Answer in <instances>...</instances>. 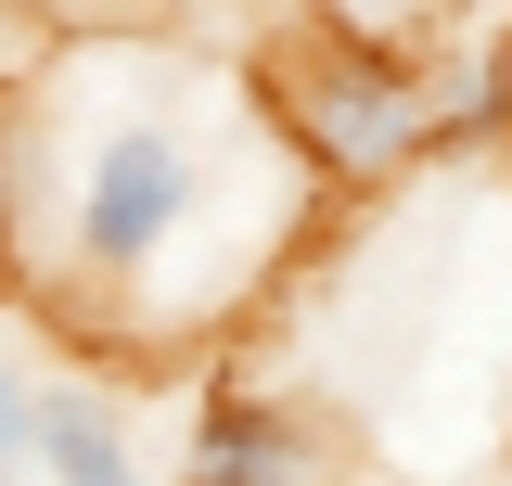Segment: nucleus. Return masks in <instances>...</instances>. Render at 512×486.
<instances>
[{"label":"nucleus","mask_w":512,"mask_h":486,"mask_svg":"<svg viewBox=\"0 0 512 486\" xmlns=\"http://www.w3.org/2000/svg\"><path fill=\"white\" fill-rule=\"evenodd\" d=\"M256 141V116H205L180 52H128V90L103 116L64 128V192H52V282L103 320L180 333L205 320V243L231 218V154ZM231 295L256 282V256L218 243Z\"/></svg>","instance_id":"1"},{"label":"nucleus","mask_w":512,"mask_h":486,"mask_svg":"<svg viewBox=\"0 0 512 486\" xmlns=\"http://www.w3.org/2000/svg\"><path fill=\"white\" fill-rule=\"evenodd\" d=\"M269 128L320 192H384L397 167H423V64L359 26H308L269 52Z\"/></svg>","instance_id":"2"},{"label":"nucleus","mask_w":512,"mask_h":486,"mask_svg":"<svg viewBox=\"0 0 512 486\" xmlns=\"http://www.w3.org/2000/svg\"><path fill=\"white\" fill-rule=\"evenodd\" d=\"M346 474V435L308 397H269V384H231L205 397L192 423V486H333Z\"/></svg>","instance_id":"3"},{"label":"nucleus","mask_w":512,"mask_h":486,"mask_svg":"<svg viewBox=\"0 0 512 486\" xmlns=\"http://www.w3.org/2000/svg\"><path fill=\"white\" fill-rule=\"evenodd\" d=\"M26 461L52 486H154L141 474V448H128L116 397H90V384H39V435H26Z\"/></svg>","instance_id":"4"},{"label":"nucleus","mask_w":512,"mask_h":486,"mask_svg":"<svg viewBox=\"0 0 512 486\" xmlns=\"http://www.w3.org/2000/svg\"><path fill=\"white\" fill-rule=\"evenodd\" d=\"M26 435H39V371L0 346V474H26Z\"/></svg>","instance_id":"5"}]
</instances>
